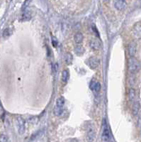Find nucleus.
Instances as JSON below:
<instances>
[{
  "mask_svg": "<svg viewBox=\"0 0 141 142\" xmlns=\"http://www.w3.org/2000/svg\"><path fill=\"white\" fill-rule=\"evenodd\" d=\"M128 70L132 73H134L140 70L141 64L136 58L132 57V58H129V60H128Z\"/></svg>",
  "mask_w": 141,
  "mask_h": 142,
  "instance_id": "f257e3e1",
  "label": "nucleus"
},
{
  "mask_svg": "<svg viewBox=\"0 0 141 142\" xmlns=\"http://www.w3.org/2000/svg\"><path fill=\"white\" fill-rule=\"evenodd\" d=\"M16 122H17L18 126V132L19 134H23L25 132V129H26V122L25 120L23 119L21 116H18L16 118Z\"/></svg>",
  "mask_w": 141,
  "mask_h": 142,
  "instance_id": "f03ea898",
  "label": "nucleus"
},
{
  "mask_svg": "<svg viewBox=\"0 0 141 142\" xmlns=\"http://www.w3.org/2000/svg\"><path fill=\"white\" fill-rule=\"evenodd\" d=\"M111 138V132L108 126V125L105 122L104 124V127H103V132L102 134V140L103 142H108Z\"/></svg>",
  "mask_w": 141,
  "mask_h": 142,
  "instance_id": "7ed1b4c3",
  "label": "nucleus"
},
{
  "mask_svg": "<svg viewBox=\"0 0 141 142\" xmlns=\"http://www.w3.org/2000/svg\"><path fill=\"white\" fill-rule=\"evenodd\" d=\"M96 138V132L95 130L92 126H89L87 131V136H86V139L87 142H93L94 141Z\"/></svg>",
  "mask_w": 141,
  "mask_h": 142,
  "instance_id": "20e7f679",
  "label": "nucleus"
},
{
  "mask_svg": "<svg viewBox=\"0 0 141 142\" xmlns=\"http://www.w3.org/2000/svg\"><path fill=\"white\" fill-rule=\"evenodd\" d=\"M89 47L92 49L93 50H98L101 47V43L100 41L97 38H93L89 40Z\"/></svg>",
  "mask_w": 141,
  "mask_h": 142,
  "instance_id": "39448f33",
  "label": "nucleus"
},
{
  "mask_svg": "<svg viewBox=\"0 0 141 142\" xmlns=\"http://www.w3.org/2000/svg\"><path fill=\"white\" fill-rule=\"evenodd\" d=\"M99 59L96 58V57L92 56V57L89 58L88 65L91 69H93V70L96 69L97 67H98V66H99Z\"/></svg>",
  "mask_w": 141,
  "mask_h": 142,
  "instance_id": "423d86ee",
  "label": "nucleus"
},
{
  "mask_svg": "<svg viewBox=\"0 0 141 142\" xmlns=\"http://www.w3.org/2000/svg\"><path fill=\"white\" fill-rule=\"evenodd\" d=\"M114 6L116 9L119 11H121L126 8V2L124 0H117L114 2Z\"/></svg>",
  "mask_w": 141,
  "mask_h": 142,
  "instance_id": "0eeeda50",
  "label": "nucleus"
},
{
  "mask_svg": "<svg viewBox=\"0 0 141 142\" xmlns=\"http://www.w3.org/2000/svg\"><path fill=\"white\" fill-rule=\"evenodd\" d=\"M128 53L130 55V56H131V58L133 57L136 53L137 51V46H136V44L135 42H132L130 44L128 45Z\"/></svg>",
  "mask_w": 141,
  "mask_h": 142,
  "instance_id": "6e6552de",
  "label": "nucleus"
},
{
  "mask_svg": "<svg viewBox=\"0 0 141 142\" xmlns=\"http://www.w3.org/2000/svg\"><path fill=\"white\" fill-rule=\"evenodd\" d=\"M133 34L137 37H139L141 36V22H138L134 25Z\"/></svg>",
  "mask_w": 141,
  "mask_h": 142,
  "instance_id": "1a4fd4ad",
  "label": "nucleus"
},
{
  "mask_svg": "<svg viewBox=\"0 0 141 142\" xmlns=\"http://www.w3.org/2000/svg\"><path fill=\"white\" fill-rule=\"evenodd\" d=\"M83 39H84V36L82 35V34L80 33V32L77 33L74 36V40H75V43L77 44H82V41H83Z\"/></svg>",
  "mask_w": 141,
  "mask_h": 142,
  "instance_id": "9d476101",
  "label": "nucleus"
},
{
  "mask_svg": "<svg viewBox=\"0 0 141 142\" xmlns=\"http://www.w3.org/2000/svg\"><path fill=\"white\" fill-rule=\"evenodd\" d=\"M90 88L94 91H95L96 92H99V91L101 90V88H102V86H101V84L99 82H91Z\"/></svg>",
  "mask_w": 141,
  "mask_h": 142,
  "instance_id": "9b49d317",
  "label": "nucleus"
},
{
  "mask_svg": "<svg viewBox=\"0 0 141 142\" xmlns=\"http://www.w3.org/2000/svg\"><path fill=\"white\" fill-rule=\"evenodd\" d=\"M140 110V103L138 101H135L133 105V115H137Z\"/></svg>",
  "mask_w": 141,
  "mask_h": 142,
  "instance_id": "f8f14e48",
  "label": "nucleus"
},
{
  "mask_svg": "<svg viewBox=\"0 0 141 142\" xmlns=\"http://www.w3.org/2000/svg\"><path fill=\"white\" fill-rule=\"evenodd\" d=\"M75 51L77 55L78 56H82L84 53V48L82 46H77L75 48Z\"/></svg>",
  "mask_w": 141,
  "mask_h": 142,
  "instance_id": "ddd939ff",
  "label": "nucleus"
},
{
  "mask_svg": "<svg viewBox=\"0 0 141 142\" xmlns=\"http://www.w3.org/2000/svg\"><path fill=\"white\" fill-rule=\"evenodd\" d=\"M69 71L67 70H64L62 72V80L64 82H67L69 80Z\"/></svg>",
  "mask_w": 141,
  "mask_h": 142,
  "instance_id": "4468645a",
  "label": "nucleus"
},
{
  "mask_svg": "<svg viewBox=\"0 0 141 142\" xmlns=\"http://www.w3.org/2000/svg\"><path fill=\"white\" fill-rule=\"evenodd\" d=\"M62 113V108L59 107V106H55L53 109V114L55 116H60Z\"/></svg>",
  "mask_w": 141,
  "mask_h": 142,
  "instance_id": "2eb2a0df",
  "label": "nucleus"
},
{
  "mask_svg": "<svg viewBox=\"0 0 141 142\" xmlns=\"http://www.w3.org/2000/svg\"><path fill=\"white\" fill-rule=\"evenodd\" d=\"M128 95H129L130 100L133 102V101L135 100V99H136V95L135 90L133 88L130 89V90H129V92H128Z\"/></svg>",
  "mask_w": 141,
  "mask_h": 142,
  "instance_id": "dca6fc26",
  "label": "nucleus"
},
{
  "mask_svg": "<svg viewBox=\"0 0 141 142\" xmlns=\"http://www.w3.org/2000/svg\"><path fill=\"white\" fill-rule=\"evenodd\" d=\"M73 61V56L70 53H67L65 56V62L67 65H70Z\"/></svg>",
  "mask_w": 141,
  "mask_h": 142,
  "instance_id": "f3484780",
  "label": "nucleus"
},
{
  "mask_svg": "<svg viewBox=\"0 0 141 142\" xmlns=\"http://www.w3.org/2000/svg\"><path fill=\"white\" fill-rule=\"evenodd\" d=\"M64 104H65V100L62 98H59L56 100V104H55V106H59V107H62V106H64Z\"/></svg>",
  "mask_w": 141,
  "mask_h": 142,
  "instance_id": "a211bd4d",
  "label": "nucleus"
},
{
  "mask_svg": "<svg viewBox=\"0 0 141 142\" xmlns=\"http://www.w3.org/2000/svg\"><path fill=\"white\" fill-rule=\"evenodd\" d=\"M31 15L30 12H24L21 16V20L22 21H28L31 19Z\"/></svg>",
  "mask_w": 141,
  "mask_h": 142,
  "instance_id": "6ab92c4d",
  "label": "nucleus"
},
{
  "mask_svg": "<svg viewBox=\"0 0 141 142\" xmlns=\"http://www.w3.org/2000/svg\"><path fill=\"white\" fill-rule=\"evenodd\" d=\"M11 33H12V31L9 28H6L4 32H3V36L4 37V38H7V37H9V36L11 34Z\"/></svg>",
  "mask_w": 141,
  "mask_h": 142,
  "instance_id": "aec40b11",
  "label": "nucleus"
},
{
  "mask_svg": "<svg viewBox=\"0 0 141 142\" xmlns=\"http://www.w3.org/2000/svg\"><path fill=\"white\" fill-rule=\"evenodd\" d=\"M0 142H8V138L5 134L0 135Z\"/></svg>",
  "mask_w": 141,
  "mask_h": 142,
  "instance_id": "412c9836",
  "label": "nucleus"
},
{
  "mask_svg": "<svg viewBox=\"0 0 141 142\" xmlns=\"http://www.w3.org/2000/svg\"><path fill=\"white\" fill-rule=\"evenodd\" d=\"M70 142H79L76 138H72V139H71Z\"/></svg>",
  "mask_w": 141,
  "mask_h": 142,
  "instance_id": "4be33fe9",
  "label": "nucleus"
}]
</instances>
